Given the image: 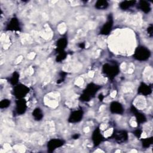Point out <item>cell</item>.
<instances>
[{
    "label": "cell",
    "instance_id": "cell-27",
    "mask_svg": "<svg viewBox=\"0 0 153 153\" xmlns=\"http://www.w3.org/2000/svg\"><path fill=\"white\" fill-rule=\"evenodd\" d=\"M79 136H80V135H79V134L75 133V134H74L72 136V138H73L74 139H78V138L79 137Z\"/></svg>",
    "mask_w": 153,
    "mask_h": 153
},
{
    "label": "cell",
    "instance_id": "cell-18",
    "mask_svg": "<svg viewBox=\"0 0 153 153\" xmlns=\"http://www.w3.org/2000/svg\"><path fill=\"white\" fill-rule=\"evenodd\" d=\"M109 4L105 0H98L95 4V7L98 10H105L108 8Z\"/></svg>",
    "mask_w": 153,
    "mask_h": 153
},
{
    "label": "cell",
    "instance_id": "cell-7",
    "mask_svg": "<svg viewBox=\"0 0 153 153\" xmlns=\"http://www.w3.org/2000/svg\"><path fill=\"white\" fill-rule=\"evenodd\" d=\"M65 143L64 140L59 139H52L47 143V149L50 152H53L55 149L61 147Z\"/></svg>",
    "mask_w": 153,
    "mask_h": 153
},
{
    "label": "cell",
    "instance_id": "cell-5",
    "mask_svg": "<svg viewBox=\"0 0 153 153\" xmlns=\"http://www.w3.org/2000/svg\"><path fill=\"white\" fill-rule=\"evenodd\" d=\"M111 137L118 143H122L127 140L128 133L125 130H115Z\"/></svg>",
    "mask_w": 153,
    "mask_h": 153
},
{
    "label": "cell",
    "instance_id": "cell-14",
    "mask_svg": "<svg viewBox=\"0 0 153 153\" xmlns=\"http://www.w3.org/2000/svg\"><path fill=\"white\" fill-rule=\"evenodd\" d=\"M138 93L143 96H148L152 93L151 87L144 82H141L139 88Z\"/></svg>",
    "mask_w": 153,
    "mask_h": 153
},
{
    "label": "cell",
    "instance_id": "cell-9",
    "mask_svg": "<svg viewBox=\"0 0 153 153\" xmlns=\"http://www.w3.org/2000/svg\"><path fill=\"white\" fill-rule=\"evenodd\" d=\"M16 111L17 114L22 115L25 113L27 105L26 102L24 99H19L16 102Z\"/></svg>",
    "mask_w": 153,
    "mask_h": 153
},
{
    "label": "cell",
    "instance_id": "cell-4",
    "mask_svg": "<svg viewBox=\"0 0 153 153\" xmlns=\"http://www.w3.org/2000/svg\"><path fill=\"white\" fill-rule=\"evenodd\" d=\"M29 92V87L22 84H17L15 85L13 90V94L17 99H23L24 97H25Z\"/></svg>",
    "mask_w": 153,
    "mask_h": 153
},
{
    "label": "cell",
    "instance_id": "cell-20",
    "mask_svg": "<svg viewBox=\"0 0 153 153\" xmlns=\"http://www.w3.org/2000/svg\"><path fill=\"white\" fill-rule=\"evenodd\" d=\"M19 80V74L17 72H14L10 79V82L11 85H16Z\"/></svg>",
    "mask_w": 153,
    "mask_h": 153
},
{
    "label": "cell",
    "instance_id": "cell-22",
    "mask_svg": "<svg viewBox=\"0 0 153 153\" xmlns=\"http://www.w3.org/2000/svg\"><path fill=\"white\" fill-rule=\"evenodd\" d=\"M57 53H58V54L56 58V60L57 62H60L63 61V60H65L66 59V57L67 56V53L65 51H61V52H59Z\"/></svg>",
    "mask_w": 153,
    "mask_h": 153
},
{
    "label": "cell",
    "instance_id": "cell-19",
    "mask_svg": "<svg viewBox=\"0 0 153 153\" xmlns=\"http://www.w3.org/2000/svg\"><path fill=\"white\" fill-rule=\"evenodd\" d=\"M32 116L36 121H40L43 118V113L39 108H35L32 112Z\"/></svg>",
    "mask_w": 153,
    "mask_h": 153
},
{
    "label": "cell",
    "instance_id": "cell-11",
    "mask_svg": "<svg viewBox=\"0 0 153 153\" xmlns=\"http://www.w3.org/2000/svg\"><path fill=\"white\" fill-rule=\"evenodd\" d=\"M110 111L112 114H122L124 112V108L123 105L118 102L114 101L111 102L109 106Z\"/></svg>",
    "mask_w": 153,
    "mask_h": 153
},
{
    "label": "cell",
    "instance_id": "cell-29",
    "mask_svg": "<svg viewBox=\"0 0 153 153\" xmlns=\"http://www.w3.org/2000/svg\"><path fill=\"white\" fill-rule=\"evenodd\" d=\"M98 98H99V100H100V101H102V100H103V98H104V96H103V94H100L99 95Z\"/></svg>",
    "mask_w": 153,
    "mask_h": 153
},
{
    "label": "cell",
    "instance_id": "cell-3",
    "mask_svg": "<svg viewBox=\"0 0 153 153\" xmlns=\"http://www.w3.org/2000/svg\"><path fill=\"white\" fill-rule=\"evenodd\" d=\"M150 56L151 51L144 46L137 47L133 54L134 58L139 61H145L149 58Z\"/></svg>",
    "mask_w": 153,
    "mask_h": 153
},
{
    "label": "cell",
    "instance_id": "cell-2",
    "mask_svg": "<svg viewBox=\"0 0 153 153\" xmlns=\"http://www.w3.org/2000/svg\"><path fill=\"white\" fill-rule=\"evenodd\" d=\"M102 72L106 77L110 79H113L119 74L120 69L115 63H106L102 67Z\"/></svg>",
    "mask_w": 153,
    "mask_h": 153
},
{
    "label": "cell",
    "instance_id": "cell-26",
    "mask_svg": "<svg viewBox=\"0 0 153 153\" xmlns=\"http://www.w3.org/2000/svg\"><path fill=\"white\" fill-rule=\"evenodd\" d=\"M152 25H151L149 26H148V27L147 28V32H148V33L149 36H152V32H153V30H152Z\"/></svg>",
    "mask_w": 153,
    "mask_h": 153
},
{
    "label": "cell",
    "instance_id": "cell-25",
    "mask_svg": "<svg viewBox=\"0 0 153 153\" xmlns=\"http://www.w3.org/2000/svg\"><path fill=\"white\" fill-rule=\"evenodd\" d=\"M142 130H140V129H136L134 131H133V133L137 137V138H139L142 134Z\"/></svg>",
    "mask_w": 153,
    "mask_h": 153
},
{
    "label": "cell",
    "instance_id": "cell-12",
    "mask_svg": "<svg viewBox=\"0 0 153 153\" xmlns=\"http://www.w3.org/2000/svg\"><path fill=\"white\" fill-rule=\"evenodd\" d=\"M20 26L19 20L16 17L12 18L9 23H8L6 29L7 30L11 31H20Z\"/></svg>",
    "mask_w": 153,
    "mask_h": 153
},
{
    "label": "cell",
    "instance_id": "cell-13",
    "mask_svg": "<svg viewBox=\"0 0 153 153\" xmlns=\"http://www.w3.org/2000/svg\"><path fill=\"white\" fill-rule=\"evenodd\" d=\"M130 111L134 115L136 121L138 124H142L146 121V118L145 115L138 111V110L134 106H131Z\"/></svg>",
    "mask_w": 153,
    "mask_h": 153
},
{
    "label": "cell",
    "instance_id": "cell-10",
    "mask_svg": "<svg viewBox=\"0 0 153 153\" xmlns=\"http://www.w3.org/2000/svg\"><path fill=\"white\" fill-rule=\"evenodd\" d=\"M92 140L94 146H97L104 139L99 127L95 128L92 134Z\"/></svg>",
    "mask_w": 153,
    "mask_h": 153
},
{
    "label": "cell",
    "instance_id": "cell-16",
    "mask_svg": "<svg viewBox=\"0 0 153 153\" xmlns=\"http://www.w3.org/2000/svg\"><path fill=\"white\" fill-rule=\"evenodd\" d=\"M138 7L145 13H149L151 10L149 3L145 1H140L139 2Z\"/></svg>",
    "mask_w": 153,
    "mask_h": 153
},
{
    "label": "cell",
    "instance_id": "cell-1",
    "mask_svg": "<svg viewBox=\"0 0 153 153\" xmlns=\"http://www.w3.org/2000/svg\"><path fill=\"white\" fill-rule=\"evenodd\" d=\"M101 85L91 82L88 84L84 90L82 94L79 97V100L82 102L90 101L101 88Z\"/></svg>",
    "mask_w": 153,
    "mask_h": 153
},
{
    "label": "cell",
    "instance_id": "cell-23",
    "mask_svg": "<svg viewBox=\"0 0 153 153\" xmlns=\"http://www.w3.org/2000/svg\"><path fill=\"white\" fill-rule=\"evenodd\" d=\"M10 103H11V102L10 100L7 99H3L0 102V108L1 109L7 108L10 105Z\"/></svg>",
    "mask_w": 153,
    "mask_h": 153
},
{
    "label": "cell",
    "instance_id": "cell-15",
    "mask_svg": "<svg viewBox=\"0 0 153 153\" xmlns=\"http://www.w3.org/2000/svg\"><path fill=\"white\" fill-rule=\"evenodd\" d=\"M68 45V39L65 37L59 38L56 42V51L57 53L65 51Z\"/></svg>",
    "mask_w": 153,
    "mask_h": 153
},
{
    "label": "cell",
    "instance_id": "cell-24",
    "mask_svg": "<svg viewBox=\"0 0 153 153\" xmlns=\"http://www.w3.org/2000/svg\"><path fill=\"white\" fill-rule=\"evenodd\" d=\"M66 74H67L66 72H65L64 71H61V72L60 74V78L57 81V84H60L61 82H62L64 81Z\"/></svg>",
    "mask_w": 153,
    "mask_h": 153
},
{
    "label": "cell",
    "instance_id": "cell-8",
    "mask_svg": "<svg viewBox=\"0 0 153 153\" xmlns=\"http://www.w3.org/2000/svg\"><path fill=\"white\" fill-rule=\"evenodd\" d=\"M84 112L82 109H78L72 111L69 118L68 122L70 123H76L82 120L83 117Z\"/></svg>",
    "mask_w": 153,
    "mask_h": 153
},
{
    "label": "cell",
    "instance_id": "cell-21",
    "mask_svg": "<svg viewBox=\"0 0 153 153\" xmlns=\"http://www.w3.org/2000/svg\"><path fill=\"white\" fill-rule=\"evenodd\" d=\"M152 142H153V137H152L143 139L142 140V146L145 148H147L149 147L152 144Z\"/></svg>",
    "mask_w": 153,
    "mask_h": 153
},
{
    "label": "cell",
    "instance_id": "cell-17",
    "mask_svg": "<svg viewBox=\"0 0 153 153\" xmlns=\"http://www.w3.org/2000/svg\"><path fill=\"white\" fill-rule=\"evenodd\" d=\"M136 1H124L121 2L119 6L121 10H126L130 8V7H133L136 4Z\"/></svg>",
    "mask_w": 153,
    "mask_h": 153
},
{
    "label": "cell",
    "instance_id": "cell-28",
    "mask_svg": "<svg viewBox=\"0 0 153 153\" xmlns=\"http://www.w3.org/2000/svg\"><path fill=\"white\" fill-rule=\"evenodd\" d=\"M78 47L80 48H85V43L84 42H80L78 44Z\"/></svg>",
    "mask_w": 153,
    "mask_h": 153
},
{
    "label": "cell",
    "instance_id": "cell-6",
    "mask_svg": "<svg viewBox=\"0 0 153 153\" xmlns=\"http://www.w3.org/2000/svg\"><path fill=\"white\" fill-rule=\"evenodd\" d=\"M113 23H114V20H113L112 16L111 14H109L108 17V20L103 25V26L100 29V33L101 35H107L109 34V33L112 30Z\"/></svg>",
    "mask_w": 153,
    "mask_h": 153
}]
</instances>
